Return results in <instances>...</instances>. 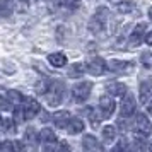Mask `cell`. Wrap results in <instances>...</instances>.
<instances>
[{
	"mask_svg": "<svg viewBox=\"0 0 152 152\" xmlns=\"http://www.w3.org/2000/svg\"><path fill=\"white\" fill-rule=\"evenodd\" d=\"M151 132H152V125H151V121H149V118L145 116V115H138V116L135 118V126H133L135 137L144 140L145 137L151 135Z\"/></svg>",
	"mask_w": 152,
	"mask_h": 152,
	"instance_id": "cell-4",
	"label": "cell"
},
{
	"mask_svg": "<svg viewBox=\"0 0 152 152\" xmlns=\"http://www.w3.org/2000/svg\"><path fill=\"white\" fill-rule=\"evenodd\" d=\"M7 96H9V101H10V104L12 106H17V104L22 103V99H24V96H22L19 91H7Z\"/></svg>",
	"mask_w": 152,
	"mask_h": 152,
	"instance_id": "cell-25",
	"label": "cell"
},
{
	"mask_svg": "<svg viewBox=\"0 0 152 152\" xmlns=\"http://www.w3.org/2000/svg\"><path fill=\"white\" fill-rule=\"evenodd\" d=\"M149 149H151V151H152V144H151V145H149Z\"/></svg>",
	"mask_w": 152,
	"mask_h": 152,
	"instance_id": "cell-36",
	"label": "cell"
},
{
	"mask_svg": "<svg viewBox=\"0 0 152 152\" xmlns=\"http://www.w3.org/2000/svg\"><path fill=\"white\" fill-rule=\"evenodd\" d=\"M80 113H86V116L91 120V125H92L94 128H97L99 123H101V120H103V115H99L94 108H86V110H82Z\"/></svg>",
	"mask_w": 152,
	"mask_h": 152,
	"instance_id": "cell-17",
	"label": "cell"
},
{
	"mask_svg": "<svg viewBox=\"0 0 152 152\" xmlns=\"http://www.w3.org/2000/svg\"><path fill=\"white\" fill-rule=\"evenodd\" d=\"M147 110H149V115H152V103L149 104V108H147Z\"/></svg>",
	"mask_w": 152,
	"mask_h": 152,
	"instance_id": "cell-33",
	"label": "cell"
},
{
	"mask_svg": "<svg viewBox=\"0 0 152 152\" xmlns=\"http://www.w3.org/2000/svg\"><path fill=\"white\" fill-rule=\"evenodd\" d=\"M110 21H111V14H110V9L108 7H99L96 10V14L91 17L89 21V31L92 34L96 36H101L106 33V29L110 26Z\"/></svg>",
	"mask_w": 152,
	"mask_h": 152,
	"instance_id": "cell-3",
	"label": "cell"
},
{
	"mask_svg": "<svg viewBox=\"0 0 152 152\" xmlns=\"http://www.w3.org/2000/svg\"><path fill=\"white\" fill-rule=\"evenodd\" d=\"M84 126H86V125H84V121L80 120V118H70L67 130H69L70 135H77V133L84 132Z\"/></svg>",
	"mask_w": 152,
	"mask_h": 152,
	"instance_id": "cell-16",
	"label": "cell"
},
{
	"mask_svg": "<svg viewBox=\"0 0 152 152\" xmlns=\"http://www.w3.org/2000/svg\"><path fill=\"white\" fill-rule=\"evenodd\" d=\"M103 138H104V142H113V140L116 138V128H115L113 125L104 126L103 128Z\"/></svg>",
	"mask_w": 152,
	"mask_h": 152,
	"instance_id": "cell-24",
	"label": "cell"
},
{
	"mask_svg": "<svg viewBox=\"0 0 152 152\" xmlns=\"http://www.w3.org/2000/svg\"><path fill=\"white\" fill-rule=\"evenodd\" d=\"M2 123H4V120H2V116H0V126H2Z\"/></svg>",
	"mask_w": 152,
	"mask_h": 152,
	"instance_id": "cell-35",
	"label": "cell"
},
{
	"mask_svg": "<svg viewBox=\"0 0 152 152\" xmlns=\"http://www.w3.org/2000/svg\"><path fill=\"white\" fill-rule=\"evenodd\" d=\"M151 97H152V77H147V79L142 80V84H140L138 99H140V103L142 104H145V103H149Z\"/></svg>",
	"mask_w": 152,
	"mask_h": 152,
	"instance_id": "cell-10",
	"label": "cell"
},
{
	"mask_svg": "<svg viewBox=\"0 0 152 152\" xmlns=\"http://www.w3.org/2000/svg\"><path fill=\"white\" fill-rule=\"evenodd\" d=\"M0 108H2V111H12L14 110V106L9 101V96H7V91L5 89H0Z\"/></svg>",
	"mask_w": 152,
	"mask_h": 152,
	"instance_id": "cell-22",
	"label": "cell"
},
{
	"mask_svg": "<svg viewBox=\"0 0 152 152\" xmlns=\"http://www.w3.org/2000/svg\"><path fill=\"white\" fill-rule=\"evenodd\" d=\"M39 138L43 140V144H46V149H50V147H51V144H55V142H56V135L53 133V130H51V128H43Z\"/></svg>",
	"mask_w": 152,
	"mask_h": 152,
	"instance_id": "cell-18",
	"label": "cell"
},
{
	"mask_svg": "<svg viewBox=\"0 0 152 152\" xmlns=\"http://www.w3.org/2000/svg\"><path fill=\"white\" fill-rule=\"evenodd\" d=\"M149 17H151V19H152V7L149 9Z\"/></svg>",
	"mask_w": 152,
	"mask_h": 152,
	"instance_id": "cell-34",
	"label": "cell"
},
{
	"mask_svg": "<svg viewBox=\"0 0 152 152\" xmlns=\"http://www.w3.org/2000/svg\"><path fill=\"white\" fill-rule=\"evenodd\" d=\"M2 151H14V142H2L0 144V152Z\"/></svg>",
	"mask_w": 152,
	"mask_h": 152,
	"instance_id": "cell-29",
	"label": "cell"
},
{
	"mask_svg": "<svg viewBox=\"0 0 152 152\" xmlns=\"http://www.w3.org/2000/svg\"><path fill=\"white\" fill-rule=\"evenodd\" d=\"M137 111V101L133 96H123V101H121V116L126 120L135 115Z\"/></svg>",
	"mask_w": 152,
	"mask_h": 152,
	"instance_id": "cell-8",
	"label": "cell"
},
{
	"mask_svg": "<svg viewBox=\"0 0 152 152\" xmlns=\"http://www.w3.org/2000/svg\"><path fill=\"white\" fill-rule=\"evenodd\" d=\"M70 113L69 111H56L55 115H53V121L58 128H67V125L70 121Z\"/></svg>",
	"mask_w": 152,
	"mask_h": 152,
	"instance_id": "cell-15",
	"label": "cell"
},
{
	"mask_svg": "<svg viewBox=\"0 0 152 152\" xmlns=\"http://www.w3.org/2000/svg\"><path fill=\"white\" fill-rule=\"evenodd\" d=\"M106 91L115 97H123L126 94V86L121 82H108L106 84Z\"/></svg>",
	"mask_w": 152,
	"mask_h": 152,
	"instance_id": "cell-13",
	"label": "cell"
},
{
	"mask_svg": "<svg viewBox=\"0 0 152 152\" xmlns=\"http://www.w3.org/2000/svg\"><path fill=\"white\" fill-rule=\"evenodd\" d=\"M116 10L120 12V14H132V12L137 10V5H135V2L126 0V2H120V4H118Z\"/></svg>",
	"mask_w": 152,
	"mask_h": 152,
	"instance_id": "cell-19",
	"label": "cell"
},
{
	"mask_svg": "<svg viewBox=\"0 0 152 152\" xmlns=\"http://www.w3.org/2000/svg\"><path fill=\"white\" fill-rule=\"evenodd\" d=\"M115 108H116V103L113 101V97L103 96L99 99V111H101L103 118H110L115 113Z\"/></svg>",
	"mask_w": 152,
	"mask_h": 152,
	"instance_id": "cell-9",
	"label": "cell"
},
{
	"mask_svg": "<svg viewBox=\"0 0 152 152\" xmlns=\"http://www.w3.org/2000/svg\"><path fill=\"white\" fill-rule=\"evenodd\" d=\"M140 62H142V65L145 69H152V53H144L142 58H140Z\"/></svg>",
	"mask_w": 152,
	"mask_h": 152,
	"instance_id": "cell-27",
	"label": "cell"
},
{
	"mask_svg": "<svg viewBox=\"0 0 152 152\" xmlns=\"http://www.w3.org/2000/svg\"><path fill=\"white\" fill-rule=\"evenodd\" d=\"M4 123L5 125H2V126H4L9 133H15V132H17V125H15L12 120H7V121H4Z\"/></svg>",
	"mask_w": 152,
	"mask_h": 152,
	"instance_id": "cell-28",
	"label": "cell"
},
{
	"mask_svg": "<svg viewBox=\"0 0 152 152\" xmlns=\"http://www.w3.org/2000/svg\"><path fill=\"white\" fill-rule=\"evenodd\" d=\"M69 77H80L86 74V67H84L82 63H74V65H70L69 67Z\"/></svg>",
	"mask_w": 152,
	"mask_h": 152,
	"instance_id": "cell-23",
	"label": "cell"
},
{
	"mask_svg": "<svg viewBox=\"0 0 152 152\" xmlns=\"http://www.w3.org/2000/svg\"><path fill=\"white\" fill-rule=\"evenodd\" d=\"M80 7V0H55L53 2V9L63 14H70Z\"/></svg>",
	"mask_w": 152,
	"mask_h": 152,
	"instance_id": "cell-6",
	"label": "cell"
},
{
	"mask_svg": "<svg viewBox=\"0 0 152 152\" xmlns=\"http://www.w3.org/2000/svg\"><path fill=\"white\" fill-rule=\"evenodd\" d=\"M91 91H92V84L91 82L75 84L74 89H72V97H74L75 103H84V101H87V97L91 96Z\"/></svg>",
	"mask_w": 152,
	"mask_h": 152,
	"instance_id": "cell-5",
	"label": "cell"
},
{
	"mask_svg": "<svg viewBox=\"0 0 152 152\" xmlns=\"http://www.w3.org/2000/svg\"><path fill=\"white\" fill-rule=\"evenodd\" d=\"M48 62L53 65V67H63L65 63H67V56L63 55V53H51V55H48Z\"/></svg>",
	"mask_w": 152,
	"mask_h": 152,
	"instance_id": "cell-21",
	"label": "cell"
},
{
	"mask_svg": "<svg viewBox=\"0 0 152 152\" xmlns=\"http://www.w3.org/2000/svg\"><path fill=\"white\" fill-rule=\"evenodd\" d=\"M115 149H116V151H120V149H128V144H126L125 140H121V142H120V144H118Z\"/></svg>",
	"mask_w": 152,
	"mask_h": 152,
	"instance_id": "cell-32",
	"label": "cell"
},
{
	"mask_svg": "<svg viewBox=\"0 0 152 152\" xmlns=\"http://www.w3.org/2000/svg\"><path fill=\"white\" fill-rule=\"evenodd\" d=\"M36 92L41 94L50 106L56 108L58 104H62L63 97H65V86H63L62 80H48V79H45V80L38 82Z\"/></svg>",
	"mask_w": 152,
	"mask_h": 152,
	"instance_id": "cell-1",
	"label": "cell"
},
{
	"mask_svg": "<svg viewBox=\"0 0 152 152\" xmlns=\"http://www.w3.org/2000/svg\"><path fill=\"white\" fill-rule=\"evenodd\" d=\"M144 41L147 43L149 46H152V31H151V33H147V34L144 36Z\"/></svg>",
	"mask_w": 152,
	"mask_h": 152,
	"instance_id": "cell-30",
	"label": "cell"
},
{
	"mask_svg": "<svg viewBox=\"0 0 152 152\" xmlns=\"http://www.w3.org/2000/svg\"><path fill=\"white\" fill-rule=\"evenodd\" d=\"M82 147L84 151H91V152H103L104 147L99 142H97L96 137H92V135H86L82 140Z\"/></svg>",
	"mask_w": 152,
	"mask_h": 152,
	"instance_id": "cell-12",
	"label": "cell"
},
{
	"mask_svg": "<svg viewBox=\"0 0 152 152\" xmlns=\"http://www.w3.org/2000/svg\"><path fill=\"white\" fill-rule=\"evenodd\" d=\"M145 28H147L145 24H138V26H135V29L132 31L130 39H128L132 48H137L138 45H142V39H144V34H145Z\"/></svg>",
	"mask_w": 152,
	"mask_h": 152,
	"instance_id": "cell-11",
	"label": "cell"
},
{
	"mask_svg": "<svg viewBox=\"0 0 152 152\" xmlns=\"http://www.w3.org/2000/svg\"><path fill=\"white\" fill-rule=\"evenodd\" d=\"M26 140L31 142V147H38V144H39L41 138H38L34 128H28V130H26Z\"/></svg>",
	"mask_w": 152,
	"mask_h": 152,
	"instance_id": "cell-26",
	"label": "cell"
},
{
	"mask_svg": "<svg viewBox=\"0 0 152 152\" xmlns=\"http://www.w3.org/2000/svg\"><path fill=\"white\" fill-rule=\"evenodd\" d=\"M14 118H15V123H21V121H26V120H31L34 118L39 111H41V106L39 103L33 99V97H24L21 104H17L14 110Z\"/></svg>",
	"mask_w": 152,
	"mask_h": 152,
	"instance_id": "cell-2",
	"label": "cell"
},
{
	"mask_svg": "<svg viewBox=\"0 0 152 152\" xmlns=\"http://www.w3.org/2000/svg\"><path fill=\"white\" fill-rule=\"evenodd\" d=\"M86 72H89L91 75H96V77L103 75L104 72H106V62H104L101 56H94V58L86 65Z\"/></svg>",
	"mask_w": 152,
	"mask_h": 152,
	"instance_id": "cell-7",
	"label": "cell"
},
{
	"mask_svg": "<svg viewBox=\"0 0 152 152\" xmlns=\"http://www.w3.org/2000/svg\"><path fill=\"white\" fill-rule=\"evenodd\" d=\"M19 2H21L22 9H26V7H29V4H31V2H39V0H19Z\"/></svg>",
	"mask_w": 152,
	"mask_h": 152,
	"instance_id": "cell-31",
	"label": "cell"
},
{
	"mask_svg": "<svg viewBox=\"0 0 152 152\" xmlns=\"http://www.w3.org/2000/svg\"><path fill=\"white\" fill-rule=\"evenodd\" d=\"M14 9H15V5H14L12 0H2V2H0V15H2V17L12 15Z\"/></svg>",
	"mask_w": 152,
	"mask_h": 152,
	"instance_id": "cell-20",
	"label": "cell"
},
{
	"mask_svg": "<svg viewBox=\"0 0 152 152\" xmlns=\"http://www.w3.org/2000/svg\"><path fill=\"white\" fill-rule=\"evenodd\" d=\"M110 70L115 72V74H123V72H128V70L133 67L132 62H120V60H111L110 62Z\"/></svg>",
	"mask_w": 152,
	"mask_h": 152,
	"instance_id": "cell-14",
	"label": "cell"
}]
</instances>
